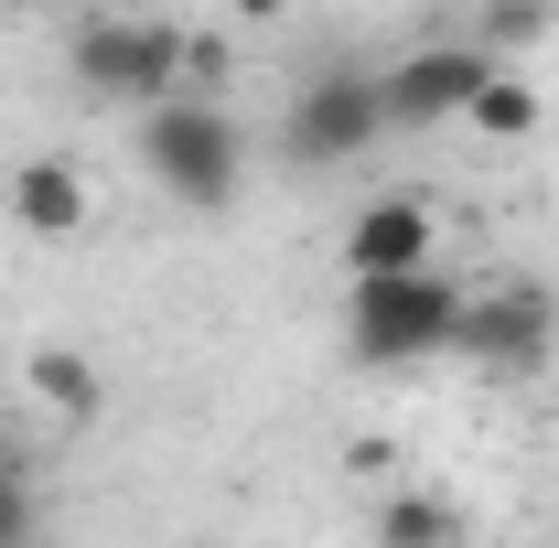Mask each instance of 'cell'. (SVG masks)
Listing matches in <instances>:
<instances>
[{
  "label": "cell",
  "instance_id": "obj_1",
  "mask_svg": "<svg viewBox=\"0 0 559 548\" xmlns=\"http://www.w3.org/2000/svg\"><path fill=\"white\" fill-rule=\"evenodd\" d=\"M463 279L419 270V279H345V355L355 366H430L463 344Z\"/></svg>",
  "mask_w": 559,
  "mask_h": 548
},
{
  "label": "cell",
  "instance_id": "obj_2",
  "mask_svg": "<svg viewBox=\"0 0 559 548\" xmlns=\"http://www.w3.org/2000/svg\"><path fill=\"white\" fill-rule=\"evenodd\" d=\"M140 162H151V183H162L173 205H226V194L248 183V130H237L226 108L173 97V108L140 119Z\"/></svg>",
  "mask_w": 559,
  "mask_h": 548
},
{
  "label": "cell",
  "instance_id": "obj_3",
  "mask_svg": "<svg viewBox=\"0 0 559 548\" xmlns=\"http://www.w3.org/2000/svg\"><path fill=\"white\" fill-rule=\"evenodd\" d=\"M183 44H194L183 22H130L119 11V22H75L66 55H75V86H97V97H119V108L151 119V108L183 97Z\"/></svg>",
  "mask_w": 559,
  "mask_h": 548
},
{
  "label": "cell",
  "instance_id": "obj_4",
  "mask_svg": "<svg viewBox=\"0 0 559 548\" xmlns=\"http://www.w3.org/2000/svg\"><path fill=\"white\" fill-rule=\"evenodd\" d=\"M388 130V97L366 65H323L312 86H290V119H280V162L290 172H334V162H366Z\"/></svg>",
  "mask_w": 559,
  "mask_h": 548
},
{
  "label": "cell",
  "instance_id": "obj_5",
  "mask_svg": "<svg viewBox=\"0 0 559 548\" xmlns=\"http://www.w3.org/2000/svg\"><path fill=\"white\" fill-rule=\"evenodd\" d=\"M452 355H474L485 377H538L559 355V301L538 279H506V290H474L463 301V344Z\"/></svg>",
  "mask_w": 559,
  "mask_h": 548
},
{
  "label": "cell",
  "instance_id": "obj_6",
  "mask_svg": "<svg viewBox=\"0 0 559 548\" xmlns=\"http://www.w3.org/2000/svg\"><path fill=\"white\" fill-rule=\"evenodd\" d=\"M485 75H495V55H474L463 33H452V44H419V55H399V65L377 75V97H388V130H441V119H463Z\"/></svg>",
  "mask_w": 559,
  "mask_h": 548
},
{
  "label": "cell",
  "instance_id": "obj_7",
  "mask_svg": "<svg viewBox=\"0 0 559 548\" xmlns=\"http://www.w3.org/2000/svg\"><path fill=\"white\" fill-rule=\"evenodd\" d=\"M441 270V215L419 194H377L345 215V279H419Z\"/></svg>",
  "mask_w": 559,
  "mask_h": 548
},
{
  "label": "cell",
  "instance_id": "obj_8",
  "mask_svg": "<svg viewBox=\"0 0 559 548\" xmlns=\"http://www.w3.org/2000/svg\"><path fill=\"white\" fill-rule=\"evenodd\" d=\"M11 226H22V237H75V226H86V172H75L66 151H33V162L11 172Z\"/></svg>",
  "mask_w": 559,
  "mask_h": 548
},
{
  "label": "cell",
  "instance_id": "obj_9",
  "mask_svg": "<svg viewBox=\"0 0 559 548\" xmlns=\"http://www.w3.org/2000/svg\"><path fill=\"white\" fill-rule=\"evenodd\" d=\"M463 538H474V516L452 495H388L377 505V548H463Z\"/></svg>",
  "mask_w": 559,
  "mask_h": 548
},
{
  "label": "cell",
  "instance_id": "obj_10",
  "mask_svg": "<svg viewBox=\"0 0 559 548\" xmlns=\"http://www.w3.org/2000/svg\"><path fill=\"white\" fill-rule=\"evenodd\" d=\"M22 377H33V398H44V409H66V419H97V409H108V388H97V366H86L75 344H44Z\"/></svg>",
  "mask_w": 559,
  "mask_h": 548
},
{
  "label": "cell",
  "instance_id": "obj_11",
  "mask_svg": "<svg viewBox=\"0 0 559 548\" xmlns=\"http://www.w3.org/2000/svg\"><path fill=\"white\" fill-rule=\"evenodd\" d=\"M463 130H485V140H538V86L516 65H495L485 86H474V108H463Z\"/></svg>",
  "mask_w": 559,
  "mask_h": 548
},
{
  "label": "cell",
  "instance_id": "obj_12",
  "mask_svg": "<svg viewBox=\"0 0 559 548\" xmlns=\"http://www.w3.org/2000/svg\"><path fill=\"white\" fill-rule=\"evenodd\" d=\"M559 33V11L549 0H495V11H474V22H463V44H474V55H506V44H549Z\"/></svg>",
  "mask_w": 559,
  "mask_h": 548
},
{
  "label": "cell",
  "instance_id": "obj_13",
  "mask_svg": "<svg viewBox=\"0 0 559 548\" xmlns=\"http://www.w3.org/2000/svg\"><path fill=\"white\" fill-rule=\"evenodd\" d=\"M0 548H33V484L0 463Z\"/></svg>",
  "mask_w": 559,
  "mask_h": 548
},
{
  "label": "cell",
  "instance_id": "obj_14",
  "mask_svg": "<svg viewBox=\"0 0 559 548\" xmlns=\"http://www.w3.org/2000/svg\"><path fill=\"white\" fill-rule=\"evenodd\" d=\"M549 419H559V388H549Z\"/></svg>",
  "mask_w": 559,
  "mask_h": 548
}]
</instances>
